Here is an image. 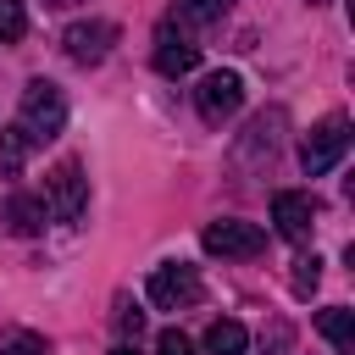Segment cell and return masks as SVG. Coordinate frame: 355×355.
Returning a JSON list of instances; mask_svg holds the SVG:
<instances>
[{
    "label": "cell",
    "instance_id": "cell-1",
    "mask_svg": "<svg viewBox=\"0 0 355 355\" xmlns=\"http://www.w3.org/2000/svg\"><path fill=\"white\" fill-rule=\"evenodd\" d=\"M17 128L33 139V150H39V144H50V139L67 128V94H61L50 78H33V83L22 89V105H17Z\"/></svg>",
    "mask_w": 355,
    "mask_h": 355
},
{
    "label": "cell",
    "instance_id": "cell-2",
    "mask_svg": "<svg viewBox=\"0 0 355 355\" xmlns=\"http://www.w3.org/2000/svg\"><path fill=\"white\" fill-rule=\"evenodd\" d=\"M344 150H349V116H322L311 133H305V144H300V166L311 172V178H322V172H333L338 161H344Z\"/></svg>",
    "mask_w": 355,
    "mask_h": 355
},
{
    "label": "cell",
    "instance_id": "cell-3",
    "mask_svg": "<svg viewBox=\"0 0 355 355\" xmlns=\"http://www.w3.org/2000/svg\"><path fill=\"white\" fill-rule=\"evenodd\" d=\"M83 205H89V178H83V166H78V161H55L50 178H44V211H50L55 222H78Z\"/></svg>",
    "mask_w": 355,
    "mask_h": 355
},
{
    "label": "cell",
    "instance_id": "cell-4",
    "mask_svg": "<svg viewBox=\"0 0 355 355\" xmlns=\"http://www.w3.org/2000/svg\"><path fill=\"white\" fill-rule=\"evenodd\" d=\"M200 244H205V255H222V261H250V255H261V250H266V233H261L255 222L222 216V222H205Z\"/></svg>",
    "mask_w": 355,
    "mask_h": 355
},
{
    "label": "cell",
    "instance_id": "cell-5",
    "mask_svg": "<svg viewBox=\"0 0 355 355\" xmlns=\"http://www.w3.org/2000/svg\"><path fill=\"white\" fill-rule=\"evenodd\" d=\"M200 294L205 288H200V272L189 261H161L150 272V305H161V311H189Z\"/></svg>",
    "mask_w": 355,
    "mask_h": 355
},
{
    "label": "cell",
    "instance_id": "cell-6",
    "mask_svg": "<svg viewBox=\"0 0 355 355\" xmlns=\"http://www.w3.org/2000/svg\"><path fill=\"white\" fill-rule=\"evenodd\" d=\"M111 44H116V22H105V17L72 22V28L61 33V50H67V61H78V67H100V61L111 55Z\"/></svg>",
    "mask_w": 355,
    "mask_h": 355
},
{
    "label": "cell",
    "instance_id": "cell-7",
    "mask_svg": "<svg viewBox=\"0 0 355 355\" xmlns=\"http://www.w3.org/2000/svg\"><path fill=\"white\" fill-rule=\"evenodd\" d=\"M194 105H200V116H205L211 128H222V122L244 105V78H239V72H205L200 89H194Z\"/></svg>",
    "mask_w": 355,
    "mask_h": 355
},
{
    "label": "cell",
    "instance_id": "cell-8",
    "mask_svg": "<svg viewBox=\"0 0 355 355\" xmlns=\"http://www.w3.org/2000/svg\"><path fill=\"white\" fill-rule=\"evenodd\" d=\"M316 216H322V205H316L305 189H283V194H272V227H277L288 244H305V239L316 233Z\"/></svg>",
    "mask_w": 355,
    "mask_h": 355
},
{
    "label": "cell",
    "instance_id": "cell-9",
    "mask_svg": "<svg viewBox=\"0 0 355 355\" xmlns=\"http://www.w3.org/2000/svg\"><path fill=\"white\" fill-rule=\"evenodd\" d=\"M200 67V44H194V33L189 28H178L172 17L155 28V72L161 78H183V72H194Z\"/></svg>",
    "mask_w": 355,
    "mask_h": 355
},
{
    "label": "cell",
    "instance_id": "cell-10",
    "mask_svg": "<svg viewBox=\"0 0 355 355\" xmlns=\"http://www.w3.org/2000/svg\"><path fill=\"white\" fill-rule=\"evenodd\" d=\"M0 222H6V233H17V239H33V233L50 222V211H44V194H11V200L0 205Z\"/></svg>",
    "mask_w": 355,
    "mask_h": 355
},
{
    "label": "cell",
    "instance_id": "cell-11",
    "mask_svg": "<svg viewBox=\"0 0 355 355\" xmlns=\"http://www.w3.org/2000/svg\"><path fill=\"white\" fill-rule=\"evenodd\" d=\"M316 327H322V338H327L338 355H355V311H349V305H327V311L316 316Z\"/></svg>",
    "mask_w": 355,
    "mask_h": 355
},
{
    "label": "cell",
    "instance_id": "cell-12",
    "mask_svg": "<svg viewBox=\"0 0 355 355\" xmlns=\"http://www.w3.org/2000/svg\"><path fill=\"white\" fill-rule=\"evenodd\" d=\"M227 6H233V0H178V6H172V22L194 33V28H211V22H222V11H227Z\"/></svg>",
    "mask_w": 355,
    "mask_h": 355
},
{
    "label": "cell",
    "instance_id": "cell-13",
    "mask_svg": "<svg viewBox=\"0 0 355 355\" xmlns=\"http://www.w3.org/2000/svg\"><path fill=\"white\" fill-rule=\"evenodd\" d=\"M28 150H33V139L11 122V128H0V178H17L22 172V161H28Z\"/></svg>",
    "mask_w": 355,
    "mask_h": 355
},
{
    "label": "cell",
    "instance_id": "cell-14",
    "mask_svg": "<svg viewBox=\"0 0 355 355\" xmlns=\"http://www.w3.org/2000/svg\"><path fill=\"white\" fill-rule=\"evenodd\" d=\"M244 344H250V333L239 322H211L205 327V355H244Z\"/></svg>",
    "mask_w": 355,
    "mask_h": 355
},
{
    "label": "cell",
    "instance_id": "cell-15",
    "mask_svg": "<svg viewBox=\"0 0 355 355\" xmlns=\"http://www.w3.org/2000/svg\"><path fill=\"white\" fill-rule=\"evenodd\" d=\"M277 133H283V111H266V116L250 122V139H244V144H250V150H266V161H272V155H277Z\"/></svg>",
    "mask_w": 355,
    "mask_h": 355
},
{
    "label": "cell",
    "instance_id": "cell-16",
    "mask_svg": "<svg viewBox=\"0 0 355 355\" xmlns=\"http://www.w3.org/2000/svg\"><path fill=\"white\" fill-rule=\"evenodd\" d=\"M28 33V11H22V0H0V44H17Z\"/></svg>",
    "mask_w": 355,
    "mask_h": 355
},
{
    "label": "cell",
    "instance_id": "cell-17",
    "mask_svg": "<svg viewBox=\"0 0 355 355\" xmlns=\"http://www.w3.org/2000/svg\"><path fill=\"white\" fill-rule=\"evenodd\" d=\"M316 283H322V261H316V255H300V261H294V294L305 300Z\"/></svg>",
    "mask_w": 355,
    "mask_h": 355
},
{
    "label": "cell",
    "instance_id": "cell-18",
    "mask_svg": "<svg viewBox=\"0 0 355 355\" xmlns=\"http://www.w3.org/2000/svg\"><path fill=\"white\" fill-rule=\"evenodd\" d=\"M0 355H50V349H44L39 333H11V338L0 344Z\"/></svg>",
    "mask_w": 355,
    "mask_h": 355
},
{
    "label": "cell",
    "instance_id": "cell-19",
    "mask_svg": "<svg viewBox=\"0 0 355 355\" xmlns=\"http://www.w3.org/2000/svg\"><path fill=\"white\" fill-rule=\"evenodd\" d=\"M155 355H194V344H189L178 327H166V333L155 338Z\"/></svg>",
    "mask_w": 355,
    "mask_h": 355
},
{
    "label": "cell",
    "instance_id": "cell-20",
    "mask_svg": "<svg viewBox=\"0 0 355 355\" xmlns=\"http://www.w3.org/2000/svg\"><path fill=\"white\" fill-rule=\"evenodd\" d=\"M116 327H122V333H139V327H144V316H139V311H122V316H116Z\"/></svg>",
    "mask_w": 355,
    "mask_h": 355
},
{
    "label": "cell",
    "instance_id": "cell-21",
    "mask_svg": "<svg viewBox=\"0 0 355 355\" xmlns=\"http://www.w3.org/2000/svg\"><path fill=\"white\" fill-rule=\"evenodd\" d=\"M111 355H139V349H133V344H116V349H111Z\"/></svg>",
    "mask_w": 355,
    "mask_h": 355
},
{
    "label": "cell",
    "instance_id": "cell-22",
    "mask_svg": "<svg viewBox=\"0 0 355 355\" xmlns=\"http://www.w3.org/2000/svg\"><path fill=\"white\" fill-rule=\"evenodd\" d=\"M44 6H72V0H44Z\"/></svg>",
    "mask_w": 355,
    "mask_h": 355
},
{
    "label": "cell",
    "instance_id": "cell-23",
    "mask_svg": "<svg viewBox=\"0 0 355 355\" xmlns=\"http://www.w3.org/2000/svg\"><path fill=\"white\" fill-rule=\"evenodd\" d=\"M311 6H322V0H311Z\"/></svg>",
    "mask_w": 355,
    "mask_h": 355
}]
</instances>
